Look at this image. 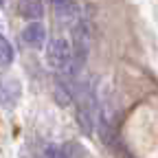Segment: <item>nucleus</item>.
Listing matches in <instances>:
<instances>
[{
	"label": "nucleus",
	"instance_id": "f257e3e1",
	"mask_svg": "<svg viewBox=\"0 0 158 158\" xmlns=\"http://www.w3.org/2000/svg\"><path fill=\"white\" fill-rule=\"evenodd\" d=\"M44 57H46L48 68H53L57 73H66L73 62V44H68L66 37H53L46 46Z\"/></svg>",
	"mask_w": 158,
	"mask_h": 158
},
{
	"label": "nucleus",
	"instance_id": "1a4fd4ad",
	"mask_svg": "<svg viewBox=\"0 0 158 158\" xmlns=\"http://www.w3.org/2000/svg\"><path fill=\"white\" fill-rule=\"evenodd\" d=\"M44 158H68L66 152L62 147H57V145H46L44 147Z\"/></svg>",
	"mask_w": 158,
	"mask_h": 158
},
{
	"label": "nucleus",
	"instance_id": "423d86ee",
	"mask_svg": "<svg viewBox=\"0 0 158 158\" xmlns=\"http://www.w3.org/2000/svg\"><path fill=\"white\" fill-rule=\"evenodd\" d=\"M55 13H57V18L62 20V22H75V20L79 18V9H77V5L73 2V0H68V2L62 5V7H57Z\"/></svg>",
	"mask_w": 158,
	"mask_h": 158
},
{
	"label": "nucleus",
	"instance_id": "39448f33",
	"mask_svg": "<svg viewBox=\"0 0 158 158\" xmlns=\"http://www.w3.org/2000/svg\"><path fill=\"white\" fill-rule=\"evenodd\" d=\"M18 11L31 22H40V18L44 15V5L42 0H18Z\"/></svg>",
	"mask_w": 158,
	"mask_h": 158
},
{
	"label": "nucleus",
	"instance_id": "6e6552de",
	"mask_svg": "<svg viewBox=\"0 0 158 158\" xmlns=\"http://www.w3.org/2000/svg\"><path fill=\"white\" fill-rule=\"evenodd\" d=\"M97 125H99V136H101V143H106V145H112V141H114V134H112V127H110V123H108L106 118L101 116V118H97Z\"/></svg>",
	"mask_w": 158,
	"mask_h": 158
},
{
	"label": "nucleus",
	"instance_id": "7ed1b4c3",
	"mask_svg": "<svg viewBox=\"0 0 158 158\" xmlns=\"http://www.w3.org/2000/svg\"><path fill=\"white\" fill-rule=\"evenodd\" d=\"M22 40L24 44L31 46V48H42L44 42H46V29L42 22H29L22 31Z\"/></svg>",
	"mask_w": 158,
	"mask_h": 158
},
{
	"label": "nucleus",
	"instance_id": "0eeeda50",
	"mask_svg": "<svg viewBox=\"0 0 158 158\" xmlns=\"http://www.w3.org/2000/svg\"><path fill=\"white\" fill-rule=\"evenodd\" d=\"M13 62V46L0 35V66H11Z\"/></svg>",
	"mask_w": 158,
	"mask_h": 158
},
{
	"label": "nucleus",
	"instance_id": "9d476101",
	"mask_svg": "<svg viewBox=\"0 0 158 158\" xmlns=\"http://www.w3.org/2000/svg\"><path fill=\"white\" fill-rule=\"evenodd\" d=\"M48 2L53 5V9H57V7H62V5H66L68 0H48Z\"/></svg>",
	"mask_w": 158,
	"mask_h": 158
},
{
	"label": "nucleus",
	"instance_id": "20e7f679",
	"mask_svg": "<svg viewBox=\"0 0 158 158\" xmlns=\"http://www.w3.org/2000/svg\"><path fill=\"white\" fill-rule=\"evenodd\" d=\"M18 99H20V81L13 77H7L0 86V101H2L5 108H11L15 106Z\"/></svg>",
	"mask_w": 158,
	"mask_h": 158
},
{
	"label": "nucleus",
	"instance_id": "f03ea898",
	"mask_svg": "<svg viewBox=\"0 0 158 158\" xmlns=\"http://www.w3.org/2000/svg\"><path fill=\"white\" fill-rule=\"evenodd\" d=\"M94 97L90 90H81L77 99V121H79V127H81L86 134H92V127H94Z\"/></svg>",
	"mask_w": 158,
	"mask_h": 158
}]
</instances>
